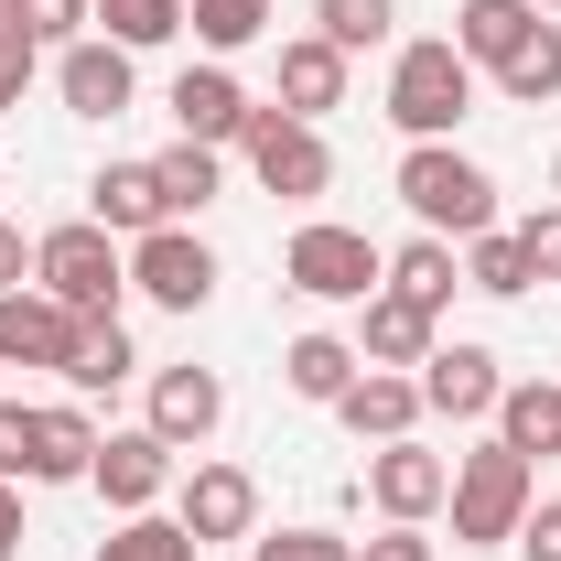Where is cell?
I'll list each match as a JSON object with an SVG mask.
<instances>
[{
  "instance_id": "836d02e7",
  "label": "cell",
  "mask_w": 561,
  "mask_h": 561,
  "mask_svg": "<svg viewBox=\"0 0 561 561\" xmlns=\"http://www.w3.org/2000/svg\"><path fill=\"white\" fill-rule=\"evenodd\" d=\"M33 66H44V44H33V33H22L11 11H0V119L22 108V87H33Z\"/></svg>"
},
{
  "instance_id": "3957f363",
  "label": "cell",
  "mask_w": 561,
  "mask_h": 561,
  "mask_svg": "<svg viewBox=\"0 0 561 561\" xmlns=\"http://www.w3.org/2000/svg\"><path fill=\"white\" fill-rule=\"evenodd\" d=\"M454 540L465 551H486V540H518V518L540 507V465L529 454H507V443H476V454H454Z\"/></svg>"
},
{
  "instance_id": "83f0119b",
  "label": "cell",
  "mask_w": 561,
  "mask_h": 561,
  "mask_svg": "<svg viewBox=\"0 0 561 561\" xmlns=\"http://www.w3.org/2000/svg\"><path fill=\"white\" fill-rule=\"evenodd\" d=\"M465 291H496V302H518V291H529V249H518V227L465 238Z\"/></svg>"
},
{
  "instance_id": "4fadbf2b",
  "label": "cell",
  "mask_w": 561,
  "mask_h": 561,
  "mask_svg": "<svg viewBox=\"0 0 561 561\" xmlns=\"http://www.w3.org/2000/svg\"><path fill=\"white\" fill-rule=\"evenodd\" d=\"M249 119H260V108H249V87H238L227 66H184L173 76V130L184 140L227 151V140H249Z\"/></svg>"
},
{
  "instance_id": "9c48e42d",
  "label": "cell",
  "mask_w": 561,
  "mask_h": 561,
  "mask_svg": "<svg viewBox=\"0 0 561 561\" xmlns=\"http://www.w3.org/2000/svg\"><path fill=\"white\" fill-rule=\"evenodd\" d=\"M367 496H378V518H400V529H421V518H432V507H443V496H454V465H443V454H432V443H378V454H367Z\"/></svg>"
},
{
  "instance_id": "e575fe53",
  "label": "cell",
  "mask_w": 561,
  "mask_h": 561,
  "mask_svg": "<svg viewBox=\"0 0 561 561\" xmlns=\"http://www.w3.org/2000/svg\"><path fill=\"white\" fill-rule=\"evenodd\" d=\"M249 561H356V540H335V529H271V540H249Z\"/></svg>"
},
{
  "instance_id": "cb8c5ba5",
  "label": "cell",
  "mask_w": 561,
  "mask_h": 561,
  "mask_svg": "<svg viewBox=\"0 0 561 561\" xmlns=\"http://www.w3.org/2000/svg\"><path fill=\"white\" fill-rule=\"evenodd\" d=\"M356 313H367V335H356L367 367H421V356H432V313H411L400 291H367Z\"/></svg>"
},
{
  "instance_id": "d590c367",
  "label": "cell",
  "mask_w": 561,
  "mask_h": 561,
  "mask_svg": "<svg viewBox=\"0 0 561 561\" xmlns=\"http://www.w3.org/2000/svg\"><path fill=\"white\" fill-rule=\"evenodd\" d=\"M518 249H529V280H561V195L518 227Z\"/></svg>"
},
{
  "instance_id": "ee69618b",
  "label": "cell",
  "mask_w": 561,
  "mask_h": 561,
  "mask_svg": "<svg viewBox=\"0 0 561 561\" xmlns=\"http://www.w3.org/2000/svg\"><path fill=\"white\" fill-rule=\"evenodd\" d=\"M540 11H561V0H540Z\"/></svg>"
},
{
  "instance_id": "8992f818",
  "label": "cell",
  "mask_w": 561,
  "mask_h": 561,
  "mask_svg": "<svg viewBox=\"0 0 561 561\" xmlns=\"http://www.w3.org/2000/svg\"><path fill=\"white\" fill-rule=\"evenodd\" d=\"M238 151H249L260 195H291V206H313V195L335 184V151H324V130H313V119H280V108H260Z\"/></svg>"
},
{
  "instance_id": "d4e9b609",
  "label": "cell",
  "mask_w": 561,
  "mask_h": 561,
  "mask_svg": "<svg viewBox=\"0 0 561 561\" xmlns=\"http://www.w3.org/2000/svg\"><path fill=\"white\" fill-rule=\"evenodd\" d=\"M356 367H367V356H356L346 335H291V356H280L291 400H324V411H335V400L356 389Z\"/></svg>"
},
{
  "instance_id": "d6986e66",
  "label": "cell",
  "mask_w": 561,
  "mask_h": 561,
  "mask_svg": "<svg viewBox=\"0 0 561 561\" xmlns=\"http://www.w3.org/2000/svg\"><path fill=\"white\" fill-rule=\"evenodd\" d=\"M324 108H346V55L324 33H291L280 44V119H324Z\"/></svg>"
},
{
  "instance_id": "ac0fdd59",
  "label": "cell",
  "mask_w": 561,
  "mask_h": 561,
  "mask_svg": "<svg viewBox=\"0 0 561 561\" xmlns=\"http://www.w3.org/2000/svg\"><path fill=\"white\" fill-rule=\"evenodd\" d=\"M87 216H98L108 238H151V227H173V206H162V173H151V162H108V173L87 184Z\"/></svg>"
},
{
  "instance_id": "484cf974",
  "label": "cell",
  "mask_w": 561,
  "mask_h": 561,
  "mask_svg": "<svg viewBox=\"0 0 561 561\" xmlns=\"http://www.w3.org/2000/svg\"><path fill=\"white\" fill-rule=\"evenodd\" d=\"M151 173H162V206H173V227H184V216H206L216 195H227V162H216L206 140H173V151H151Z\"/></svg>"
},
{
  "instance_id": "9a60e30c",
  "label": "cell",
  "mask_w": 561,
  "mask_h": 561,
  "mask_svg": "<svg viewBox=\"0 0 561 561\" xmlns=\"http://www.w3.org/2000/svg\"><path fill=\"white\" fill-rule=\"evenodd\" d=\"M335 421H346L356 443H411L421 432V378L411 367H356V389L335 400Z\"/></svg>"
},
{
  "instance_id": "f35d334b",
  "label": "cell",
  "mask_w": 561,
  "mask_h": 561,
  "mask_svg": "<svg viewBox=\"0 0 561 561\" xmlns=\"http://www.w3.org/2000/svg\"><path fill=\"white\" fill-rule=\"evenodd\" d=\"M518 551H529V561H561V496H551V507H529V518H518Z\"/></svg>"
},
{
  "instance_id": "5b68a950",
  "label": "cell",
  "mask_w": 561,
  "mask_h": 561,
  "mask_svg": "<svg viewBox=\"0 0 561 561\" xmlns=\"http://www.w3.org/2000/svg\"><path fill=\"white\" fill-rule=\"evenodd\" d=\"M280 280H291L302 302H367V291L389 280V249H378L367 227H335V216H313V227H291V249H280Z\"/></svg>"
},
{
  "instance_id": "ab89813d",
  "label": "cell",
  "mask_w": 561,
  "mask_h": 561,
  "mask_svg": "<svg viewBox=\"0 0 561 561\" xmlns=\"http://www.w3.org/2000/svg\"><path fill=\"white\" fill-rule=\"evenodd\" d=\"M22 271H33V249H22V227L0 216V291H22Z\"/></svg>"
},
{
  "instance_id": "7bdbcfd3",
  "label": "cell",
  "mask_w": 561,
  "mask_h": 561,
  "mask_svg": "<svg viewBox=\"0 0 561 561\" xmlns=\"http://www.w3.org/2000/svg\"><path fill=\"white\" fill-rule=\"evenodd\" d=\"M0 378H11V367H0ZM0 400H11V389H0Z\"/></svg>"
},
{
  "instance_id": "4316f807",
  "label": "cell",
  "mask_w": 561,
  "mask_h": 561,
  "mask_svg": "<svg viewBox=\"0 0 561 561\" xmlns=\"http://www.w3.org/2000/svg\"><path fill=\"white\" fill-rule=\"evenodd\" d=\"M271 11H280V0H184V33L227 66V55H249V44L271 33Z\"/></svg>"
},
{
  "instance_id": "60d3db41",
  "label": "cell",
  "mask_w": 561,
  "mask_h": 561,
  "mask_svg": "<svg viewBox=\"0 0 561 561\" xmlns=\"http://www.w3.org/2000/svg\"><path fill=\"white\" fill-rule=\"evenodd\" d=\"M0 561H22V486H0Z\"/></svg>"
},
{
  "instance_id": "52a82bcc",
  "label": "cell",
  "mask_w": 561,
  "mask_h": 561,
  "mask_svg": "<svg viewBox=\"0 0 561 561\" xmlns=\"http://www.w3.org/2000/svg\"><path fill=\"white\" fill-rule=\"evenodd\" d=\"M130 291L162 302V313H206L216 302V249L195 227H151V238H130Z\"/></svg>"
},
{
  "instance_id": "2e32d148",
  "label": "cell",
  "mask_w": 561,
  "mask_h": 561,
  "mask_svg": "<svg viewBox=\"0 0 561 561\" xmlns=\"http://www.w3.org/2000/svg\"><path fill=\"white\" fill-rule=\"evenodd\" d=\"M76 313L55 291H0V367H66Z\"/></svg>"
},
{
  "instance_id": "f546056e",
  "label": "cell",
  "mask_w": 561,
  "mask_h": 561,
  "mask_svg": "<svg viewBox=\"0 0 561 561\" xmlns=\"http://www.w3.org/2000/svg\"><path fill=\"white\" fill-rule=\"evenodd\" d=\"M98 11V33L108 44H130V55H151V44H173L184 33V0H87Z\"/></svg>"
},
{
  "instance_id": "1f68e13d",
  "label": "cell",
  "mask_w": 561,
  "mask_h": 561,
  "mask_svg": "<svg viewBox=\"0 0 561 561\" xmlns=\"http://www.w3.org/2000/svg\"><path fill=\"white\" fill-rule=\"evenodd\" d=\"M98 561H206V551L184 540V518H151V507H140V518H119V529L98 540Z\"/></svg>"
},
{
  "instance_id": "5bb4252c",
  "label": "cell",
  "mask_w": 561,
  "mask_h": 561,
  "mask_svg": "<svg viewBox=\"0 0 561 561\" xmlns=\"http://www.w3.org/2000/svg\"><path fill=\"white\" fill-rule=\"evenodd\" d=\"M140 421H151L173 454H195L216 421H227V378H216V367H162V378H151V411H140Z\"/></svg>"
},
{
  "instance_id": "6da1fadb",
  "label": "cell",
  "mask_w": 561,
  "mask_h": 561,
  "mask_svg": "<svg viewBox=\"0 0 561 561\" xmlns=\"http://www.w3.org/2000/svg\"><path fill=\"white\" fill-rule=\"evenodd\" d=\"M389 195L421 216V238H486V227H496L486 162H465L454 140H411V151H400V173H389Z\"/></svg>"
},
{
  "instance_id": "7a4b0ae2",
  "label": "cell",
  "mask_w": 561,
  "mask_h": 561,
  "mask_svg": "<svg viewBox=\"0 0 561 561\" xmlns=\"http://www.w3.org/2000/svg\"><path fill=\"white\" fill-rule=\"evenodd\" d=\"M33 291H55L76 324L119 313V291H130V238H108L98 216H76V227H44V238H33Z\"/></svg>"
},
{
  "instance_id": "ba28073f",
  "label": "cell",
  "mask_w": 561,
  "mask_h": 561,
  "mask_svg": "<svg viewBox=\"0 0 561 561\" xmlns=\"http://www.w3.org/2000/svg\"><path fill=\"white\" fill-rule=\"evenodd\" d=\"M173 518H184L195 551H216V540H260V476H249V465H195Z\"/></svg>"
},
{
  "instance_id": "7402d4cb",
  "label": "cell",
  "mask_w": 561,
  "mask_h": 561,
  "mask_svg": "<svg viewBox=\"0 0 561 561\" xmlns=\"http://www.w3.org/2000/svg\"><path fill=\"white\" fill-rule=\"evenodd\" d=\"M66 378L76 400H98V389H119V378H140V346H130V324L119 313H98V324H76V346H66Z\"/></svg>"
},
{
  "instance_id": "7c38bea8",
  "label": "cell",
  "mask_w": 561,
  "mask_h": 561,
  "mask_svg": "<svg viewBox=\"0 0 561 561\" xmlns=\"http://www.w3.org/2000/svg\"><path fill=\"white\" fill-rule=\"evenodd\" d=\"M411 378H421V411H443V421H496V389H507L486 346H432Z\"/></svg>"
},
{
  "instance_id": "603a6c76",
  "label": "cell",
  "mask_w": 561,
  "mask_h": 561,
  "mask_svg": "<svg viewBox=\"0 0 561 561\" xmlns=\"http://www.w3.org/2000/svg\"><path fill=\"white\" fill-rule=\"evenodd\" d=\"M378 291H400L411 313H432L443 324V302L465 291V260H454V238H411V249H389V280Z\"/></svg>"
},
{
  "instance_id": "d6a6232c",
  "label": "cell",
  "mask_w": 561,
  "mask_h": 561,
  "mask_svg": "<svg viewBox=\"0 0 561 561\" xmlns=\"http://www.w3.org/2000/svg\"><path fill=\"white\" fill-rule=\"evenodd\" d=\"M0 11H11L33 44H55V55H66V44H87V22H98L87 0H0Z\"/></svg>"
},
{
  "instance_id": "277c9868",
  "label": "cell",
  "mask_w": 561,
  "mask_h": 561,
  "mask_svg": "<svg viewBox=\"0 0 561 561\" xmlns=\"http://www.w3.org/2000/svg\"><path fill=\"white\" fill-rule=\"evenodd\" d=\"M476 108V66L454 55V33H421L400 44V66H389V119L411 140H454V119Z\"/></svg>"
},
{
  "instance_id": "44dd1931",
  "label": "cell",
  "mask_w": 561,
  "mask_h": 561,
  "mask_svg": "<svg viewBox=\"0 0 561 561\" xmlns=\"http://www.w3.org/2000/svg\"><path fill=\"white\" fill-rule=\"evenodd\" d=\"M496 443L529 454V465L561 454V378H507V389H496Z\"/></svg>"
},
{
  "instance_id": "f1b7e54d",
  "label": "cell",
  "mask_w": 561,
  "mask_h": 561,
  "mask_svg": "<svg viewBox=\"0 0 561 561\" xmlns=\"http://www.w3.org/2000/svg\"><path fill=\"white\" fill-rule=\"evenodd\" d=\"M389 22H400V0H313V33H324L335 55H378Z\"/></svg>"
},
{
  "instance_id": "74e56055",
  "label": "cell",
  "mask_w": 561,
  "mask_h": 561,
  "mask_svg": "<svg viewBox=\"0 0 561 561\" xmlns=\"http://www.w3.org/2000/svg\"><path fill=\"white\" fill-rule=\"evenodd\" d=\"M356 561H443V551H432V540H421V529H400V518H389V529H378V540H356Z\"/></svg>"
},
{
  "instance_id": "8fae6325",
  "label": "cell",
  "mask_w": 561,
  "mask_h": 561,
  "mask_svg": "<svg viewBox=\"0 0 561 561\" xmlns=\"http://www.w3.org/2000/svg\"><path fill=\"white\" fill-rule=\"evenodd\" d=\"M130 44H108V33H87V44H66L55 55V98H66L76 119H119L130 108Z\"/></svg>"
},
{
  "instance_id": "ffe728a7",
  "label": "cell",
  "mask_w": 561,
  "mask_h": 561,
  "mask_svg": "<svg viewBox=\"0 0 561 561\" xmlns=\"http://www.w3.org/2000/svg\"><path fill=\"white\" fill-rule=\"evenodd\" d=\"M540 22H551L540 0H465V11H454V55L496 76L507 55H518V44H529V33H540Z\"/></svg>"
},
{
  "instance_id": "b9f144b4",
  "label": "cell",
  "mask_w": 561,
  "mask_h": 561,
  "mask_svg": "<svg viewBox=\"0 0 561 561\" xmlns=\"http://www.w3.org/2000/svg\"><path fill=\"white\" fill-rule=\"evenodd\" d=\"M551 195H561V151H551Z\"/></svg>"
},
{
  "instance_id": "4dcf8cb0",
  "label": "cell",
  "mask_w": 561,
  "mask_h": 561,
  "mask_svg": "<svg viewBox=\"0 0 561 561\" xmlns=\"http://www.w3.org/2000/svg\"><path fill=\"white\" fill-rule=\"evenodd\" d=\"M496 87H507L518 108H540V98H561V22H540V33H529V44H518V55L496 66Z\"/></svg>"
},
{
  "instance_id": "8d00e7d4",
  "label": "cell",
  "mask_w": 561,
  "mask_h": 561,
  "mask_svg": "<svg viewBox=\"0 0 561 561\" xmlns=\"http://www.w3.org/2000/svg\"><path fill=\"white\" fill-rule=\"evenodd\" d=\"M22 465H33V411L0 400V486H22Z\"/></svg>"
},
{
  "instance_id": "e0dca14e",
  "label": "cell",
  "mask_w": 561,
  "mask_h": 561,
  "mask_svg": "<svg viewBox=\"0 0 561 561\" xmlns=\"http://www.w3.org/2000/svg\"><path fill=\"white\" fill-rule=\"evenodd\" d=\"M98 465V421L76 411V400H44L33 411V465H22V486H76Z\"/></svg>"
},
{
  "instance_id": "30bf717a",
  "label": "cell",
  "mask_w": 561,
  "mask_h": 561,
  "mask_svg": "<svg viewBox=\"0 0 561 561\" xmlns=\"http://www.w3.org/2000/svg\"><path fill=\"white\" fill-rule=\"evenodd\" d=\"M87 486L108 496L119 518H140L151 496L173 486V443H162L151 421H140V432H98V465H87Z\"/></svg>"
}]
</instances>
